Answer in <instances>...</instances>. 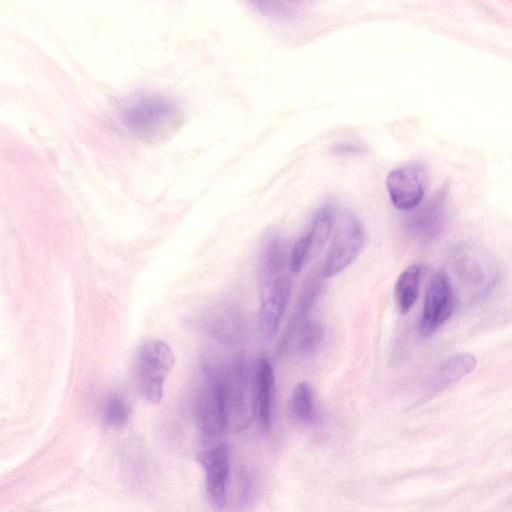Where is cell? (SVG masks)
Here are the masks:
<instances>
[{
  "label": "cell",
  "instance_id": "obj_1",
  "mask_svg": "<svg viewBox=\"0 0 512 512\" xmlns=\"http://www.w3.org/2000/svg\"><path fill=\"white\" fill-rule=\"evenodd\" d=\"M243 355L233 353L208 357L203 363V373L221 389L228 422V430L238 431L248 424L251 406V379Z\"/></svg>",
  "mask_w": 512,
  "mask_h": 512
},
{
  "label": "cell",
  "instance_id": "obj_2",
  "mask_svg": "<svg viewBox=\"0 0 512 512\" xmlns=\"http://www.w3.org/2000/svg\"><path fill=\"white\" fill-rule=\"evenodd\" d=\"M174 363L170 347L161 340L145 342L134 363L136 386L150 403H158L163 395L164 381Z\"/></svg>",
  "mask_w": 512,
  "mask_h": 512
},
{
  "label": "cell",
  "instance_id": "obj_3",
  "mask_svg": "<svg viewBox=\"0 0 512 512\" xmlns=\"http://www.w3.org/2000/svg\"><path fill=\"white\" fill-rule=\"evenodd\" d=\"M365 241L362 223L345 210H339L333 242L323 264L322 276L333 277L346 269L361 252Z\"/></svg>",
  "mask_w": 512,
  "mask_h": 512
},
{
  "label": "cell",
  "instance_id": "obj_4",
  "mask_svg": "<svg viewBox=\"0 0 512 512\" xmlns=\"http://www.w3.org/2000/svg\"><path fill=\"white\" fill-rule=\"evenodd\" d=\"M176 107L160 97H144L125 112L124 121L136 135L159 138L176 128L179 121Z\"/></svg>",
  "mask_w": 512,
  "mask_h": 512
},
{
  "label": "cell",
  "instance_id": "obj_5",
  "mask_svg": "<svg viewBox=\"0 0 512 512\" xmlns=\"http://www.w3.org/2000/svg\"><path fill=\"white\" fill-rule=\"evenodd\" d=\"M261 281L259 329L266 339H271L277 332L288 305L291 281L284 271L262 277Z\"/></svg>",
  "mask_w": 512,
  "mask_h": 512
},
{
  "label": "cell",
  "instance_id": "obj_6",
  "mask_svg": "<svg viewBox=\"0 0 512 512\" xmlns=\"http://www.w3.org/2000/svg\"><path fill=\"white\" fill-rule=\"evenodd\" d=\"M455 297L449 277L444 272L436 273L428 286L419 322V331L430 336L452 315Z\"/></svg>",
  "mask_w": 512,
  "mask_h": 512
},
{
  "label": "cell",
  "instance_id": "obj_7",
  "mask_svg": "<svg viewBox=\"0 0 512 512\" xmlns=\"http://www.w3.org/2000/svg\"><path fill=\"white\" fill-rule=\"evenodd\" d=\"M386 188L394 207L402 211L416 208L424 196V168L411 163L391 170L386 177Z\"/></svg>",
  "mask_w": 512,
  "mask_h": 512
},
{
  "label": "cell",
  "instance_id": "obj_8",
  "mask_svg": "<svg viewBox=\"0 0 512 512\" xmlns=\"http://www.w3.org/2000/svg\"><path fill=\"white\" fill-rule=\"evenodd\" d=\"M196 417L200 428L208 436H218L228 430L225 402L221 389L215 381L208 377H205V383L197 399Z\"/></svg>",
  "mask_w": 512,
  "mask_h": 512
},
{
  "label": "cell",
  "instance_id": "obj_9",
  "mask_svg": "<svg viewBox=\"0 0 512 512\" xmlns=\"http://www.w3.org/2000/svg\"><path fill=\"white\" fill-rule=\"evenodd\" d=\"M274 383L271 362L266 358L258 359L251 375V406L252 414L264 430L271 425Z\"/></svg>",
  "mask_w": 512,
  "mask_h": 512
},
{
  "label": "cell",
  "instance_id": "obj_10",
  "mask_svg": "<svg viewBox=\"0 0 512 512\" xmlns=\"http://www.w3.org/2000/svg\"><path fill=\"white\" fill-rule=\"evenodd\" d=\"M205 470L206 489L212 504L223 508L227 498L230 456L225 445L213 447L200 456Z\"/></svg>",
  "mask_w": 512,
  "mask_h": 512
},
{
  "label": "cell",
  "instance_id": "obj_11",
  "mask_svg": "<svg viewBox=\"0 0 512 512\" xmlns=\"http://www.w3.org/2000/svg\"><path fill=\"white\" fill-rule=\"evenodd\" d=\"M476 366L473 355L462 353L447 359L429 380L428 389L439 391L468 374Z\"/></svg>",
  "mask_w": 512,
  "mask_h": 512
},
{
  "label": "cell",
  "instance_id": "obj_12",
  "mask_svg": "<svg viewBox=\"0 0 512 512\" xmlns=\"http://www.w3.org/2000/svg\"><path fill=\"white\" fill-rule=\"evenodd\" d=\"M423 274V265L415 263L405 268L395 283V300L402 314H406L415 304Z\"/></svg>",
  "mask_w": 512,
  "mask_h": 512
},
{
  "label": "cell",
  "instance_id": "obj_13",
  "mask_svg": "<svg viewBox=\"0 0 512 512\" xmlns=\"http://www.w3.org/2000/svg\"><path fill=\"white\" fill-rule=\"evenodd\" d=\"M443 222V200L435 198L416 211L409 220V229L417 237L427 239L437 234Z\"/></svg>",
  "mask_w": 512,
  "mask_h": 512
},
{
  "label": "cell",
  "instance_id": "obj_14",
  "mask_svg": "<svg viewBox=\"0 0 512 512\" xmlns=\"http://www.w3.org/2000/svg\"><path fill=\"white\" fill-rule=\"evenodd\" d=\"M209 331L220 343L235 344L239 341L242 333L240 315L231 308L216 312L209 322Z\"/></svg>",
  "mask_w": 512,
  "mask_h": 512
},
{
  "label": "cell",
  "instance_id": "obj_15",
  "mask_svg": "<svg viewBox=\"0 0 512 512\" xmlns=\"http://www.w3.org/2000/svg\"><path fill=\"white\" fill-rule=\"evenodd\" d=\"M295 330H297L295 348L300 355L307 356L312 354L323 340V327L316 321L306 318Z\"/></svg>",
  "mask_w": 512,
  "mask_h": 512
},
{
  "label": "cell",
  "instance_id": "obj_16",
  "mask_svg": "<svg viewBox=\"0 0 512 512\" xmlns=\"http://www.w3.org/2000/svg\"><path fill=\"white\" fill-rule=\"evenodd\" d=\"M290 409L293 416L304 423L310 422L314 417L313 389L309 382H299L291 395Z\"/></svg>",
  "mask_w": 512,
  "mask_h": 512
},
{
  "label": "cell",
  "instance_id": "obj_17",
  "mask_svg": "<svg viewBox=\"0 0 512 512\" xmlns=\"http://www.w3.org/2000/svg\"><path fill=\"white\" fill-rule=\"evenodd\" d=\"M285 266V247L279 237L270 238L260 260L261 278L282 272Z\"/></svg>",
  "mask_w": 512,
  "mask_h": 512
},
{
  "label": "cell",
  "instance_id": "obj_18",
  "mask_svg": "<svg viewBox=\"0 0 512 512\" xmlns=\"http://www.w3.org/2000/svg\"><path fill=\"white\" fill-rule=\"evenodd\" d=\"M313 254L311 239L306 232L297 239L292 247L288 260L291 271L299 273Z\"/></svg>",
  "mask_w": 512,
  "mask_h": 512
},
{
  "label": "cell",
  "instance_id": "obj_19",
  "mask_svg": "<svg viewBox=\"0 0 512 512\" xmlns=\"http://www.w3.org/2000/svg\"><path fill=\"white\" fill-rule=\"evenodd\" d=\"M129 417V407L127 403L118 396L111 397L104 408L105 421L115 427L124 425Z\"/></svg>",
  "mask_w": 512,
  "mask_h": 512
},
{
  "label": "cell",
  "instance_id": "obj_20",
  "mask_svg": "<svg viewBox=\"0 0 512 512\" xmlns=\"http://www.w3.org/2000/svg\"><path fill=\"white\" fill-rule=\"evenodd\" d=\"M359 149L354 146L353 144H340V146L338 147L337 149V152L343 154H348V153H355L356 151H358Z\"/></svg>",
  "mask_w": 512,
  "mask_h": 512
}]
</instances>
